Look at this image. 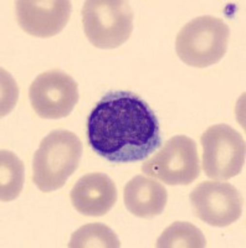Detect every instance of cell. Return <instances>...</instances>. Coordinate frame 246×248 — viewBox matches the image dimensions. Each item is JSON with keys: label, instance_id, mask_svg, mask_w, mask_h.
<instances>
[{"label": "cell", "instance_id": "3", "mask_svg": "<svg viewBox=\"0 0 246 248\" xmlns=\"http://www.w3.org/2000/svg\"><path fill=\"white\" fill-rule=\"evenodd\" d=\"M230 28L223 19L204 15L190 20L177 35L176 51L179 59L192 67L215 65L227 54Z\"/></svg>", "mask_w": 246, "mask_h": 248}, {"label": "cell", "instance_id": "8", "mask_svg": "<svg viewBox=\"0 0 246 248\" xmlns=\"http://www.w3.org/2000/svg\"><path fill=\"white\" fill-rule=\"evenodd\" d=\"M190 202L198 218L214 227H227L243 214V198L231 184L203 181L190 192Z\"/></svg>", "mask_w": 246, "mask_h": 248}, {"label": "cell", "instance_id": "11", "mask_svg": "<svg viewBox=\"0 0 246 248\" xmlns=\"http://www.w3.org/2000/svg\"><path fill=\"white\" fill-rule=\"evenodd\" d=\"M168 200L167 189L145 175L131 179L125 186V205L128 211L142 218H153L165 209Z\"/></svg>", "mask_w": 246, "mask_h": 248}, {"label": "cell", "instance_id": "4", "mask_svg": "<svg viewBox=\"0 0 246 248\" xmlns=\"http://www.w3.org/2000/svg\"><path fill=\"white\" fill-rule=\"evenodd\" d=\"M82 24L94 46L119 47L132 34V8L123 0H88L82 6Z\"/></svg>", "mask_w": 246, "mask_h": 248}, {"label": "cell", "instance_id": "10", "mask_svg": "<svg viewBox=\"0 0 246 248\" xmlns=\"http://www.w3.org/2000/svg\"><path fill=\"white\" fill-rule=\"evenodd\" d=\"M71 202L80 214L101 217L110 212L117 201V187L114 180L102 172L83 175L74 185Z\"/></svg>", "mask_w": 246, "mask_h": 248}, {"label": "cell", "instance_id": "1", "mask_svg": "<svg viewBox=\"0 0 246 248\" xmlns=\"http://www.w3.org/2000/svg\"><path fill=\"white\" fill-rule=\"evenodd\" d=\"M87 139L97 155L115 164L147 159L162 145L157 116L132 92L107 93L87 118Z\"/></svg>", "mask_w": 246, "mask_h": 248}, {"label": "cell", "instance_id": "9", "mask_svg": "<svg viewBox=\"0 0 246 248\" xmlns=\"http://www.w3.org/2000/svg\"><path fill=\"white\" fill-rule=\"evenodd\" d=\"M71 14L67 0H19L16 19L20 28L35 37H52L64 30Z\"/></svg>", "mask_w": 246, "mask_h": 248}, {"label": "cell", "instance_id": "2", "mask_svg": "<svg viewBox=\"0 0 246 248\" xmlns=\"http://www.w3.org/2000/svg\"><path fill=\"white\" fill-rule=\"evenodd\" d=\"M82 144L70 130H54L41 140L33 159V181L43 192L61 189L76 171Z\"/></svg>", "mask_w": 246, "mask_h": 248}, {"label": "cell", "instance_id": "6", "mask_svg": "<svg viewBox=\"0 0 246 248\" xmlns=\"http://www.w3.org/2000/svg\"><path fill=\"white\" fill-rule=\"evenodd\" d=\"M197 143L187 136H176L161 152L142 165V171L172 186L189 185L200 174Z\"/></svg>", "mask_w": 246, "mask_h": 248}, {"label": "cell", "instance_id": "5", "mask_svg": "<svg viewBox=\"0 0 246 248\" xmlns=\"http://www.w3.org/2000/svg\"><path fill=\"white\" fill-rule=\"evenodd\" d=\"M203 170L213 180H229L243 170L245 139L228 124H215L201 136Z\"/></svg>", "mask_w": 246, "mask_h": 248}, {"label": "cell", "instance_id": "13", "mask_svg": "<svg viewBox=\"0 0 246 248\" xmlns=\"http://www.w3.org/2000/svg\"><path fill=\"white\" fill-rule=\"evenodd\" d=\"M207 240L203 232L189 222H174L167 229L157 241L158 248H203Z\"/></svg>", "mask_w": 246, "mask_h": 248}, {"label": "cell", "instance_id": "7", "mask_svg": "<svg viewBox=\"0 0 246 248\" xmlns=\"http://www.w3.org/2000/svg\"><path fill=\"white\" fill-rule=\"evenodd\" d=\"M29 98L41 118H64L74 110L79 102V87L70 75L50 70L34 79L29 90Z\"/></svg>", "mask_w": 246, "mask_h": 248}, {"label": "cell", "instance_id": "14", "mask_svg": "<svg viewBox=\"0 0 246 248\" xmlns=\"http://www.w3.org/2000/svg\"><path fill=\"white\" fill-rule=\"evenodd\" d=\"M70 248H118V237L108 226L103 223H88L72 233L68 242Z\"/></svg>", "mask_w": 246, "mask_h": 248}, {"label": "cell", "instance_id": "12", "mask_svg": "<svg viewBox=\"0 0 246 248\" xmlns=\"http://www.w3.org/2000/svg\"><path fill=\"white\" fill-rule=\"evenodd\" d=\"M0 199L13 201L19 196L24 185V164L14 153H0Z\"/></svg>", "mask_w": 246, "mask_h": 248}]
</instances>
